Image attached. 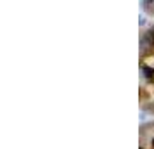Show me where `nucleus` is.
I'll return each instance as SVG.
<instances>
[{"label":"nucleus","mask_w":154,"mask_h":149,"mask_svg":"<svg viewBox=\"0 0 154 149\" xmlns=\"http://www.w3.org/2000/svg\"><path fill=\"white\" fill-rule=\"evenodd\" d=\"M146 23H147V19L142 16V17H140V21H139V24H140V26H146Z\"/></svg>","instance_id":"nucleus-1"},{"label":"nucleus","mask_w":154,"mask_h":149,"mask_svg":"<svg viewBox=\"0 0 154 149\" xmlns=\"http://www.w3.org/2000/svg\"><path fill=\"white\" fill-rule=\"evenodd\" d=\"M139 149H146V147H144V146H140V147H139Z\"/></svg>","instance_id":"nucleus-3"},{"label":"nucleus","mask_w":154,"mask_h":149,"mask_svg":"<svg viewBox=\"0 0 154 149\" xmlns=\"http://www.w3.org/2000/svg\"><path fill=\"white\" fill-rule=\"evenodd\" d=\"M142 4H144V7H147L149 4H154V0H142Z\"/></svg>","instance_id":"nucleus-2"}]
</instances>
